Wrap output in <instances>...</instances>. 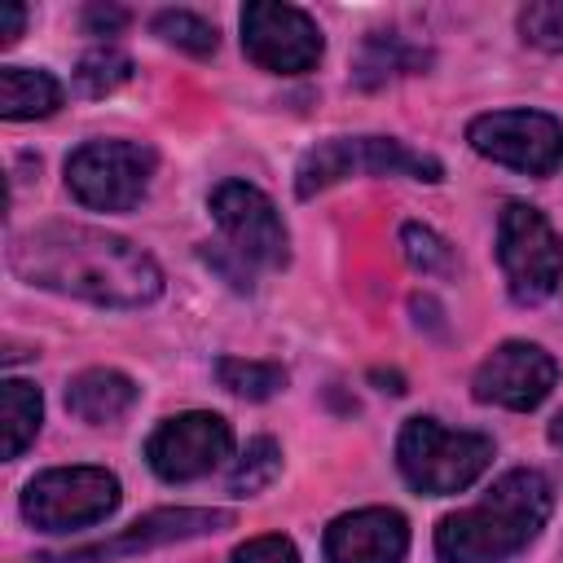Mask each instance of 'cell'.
<instances>
[{"instance_id":"6da1fadb","label":"cell","mask_w":563,"mask_h":563,"mask_svg":"<svg viewBox=\"0 0 563 563\" xmlns=\"http://www.w3.org/2000/svg\"><path fill=\"white\" fill-rule=\"evenodd\" d=\"M9 268L44 290L106 308H141L158 299V264L119 233L92 224H35L9 238Z\"/></svg>"},{"instance_id":"7a4b0ae2","label":"cell","mask_w":563,"mask_h":563,"mask_svg":"<svg viewBox=\"0 0 563 563\" xmlns=\"http://www.w3.org/2000/svg\"><path fill=\"white\" fill-rule=\"evenodd\" d=\"M554 506L541 471H506L475 506L453 510L435 528V554L444 563H506L528 550Z\"/></svg>"},{"instance_id":"3957f363","label":"cell","mask_w":563,"mask_h":563,"mask_svg":"<svg viewBox=\"0 0 563 563\" xmlns=\"http://www.w3.org/2000/svg\"><path fill=\"white\" fill-rule=\"evenodd\" d=\"M493 462V440L479 431H449L435 418H409L396 440V466L409 488L449 497L471 488Z\"/></svg>"},{"instance_id":"277c9868","label":"cell","mask_w":563,"mask_h":563,"mask_svg":"<svg viewBox=\"0 0 563 563\" xmlns=\"http://www.w3.org/2000/svg\"><path fill=\"white\" fill-rule=\"evenodd\" d=\"M347 176H413V180H440L444 167L431 154L409 150L396 136H334L312 145L295 167V194L312 198Z\"/></svg>"},{"instance_id":"5b68a950","label":"cell","mask_w":563,"mask_h":563,"mask_svg":"<svg viewBox=\"0 0 563 563\" xmlns=\"http://www.w3.org/2000/svg\"><path fill=\"white\" fill-rule=\"evenodd\" d=\"M497 260H501V273H506V286H510L515 303H541L559 290L563 242L537 207H528V202H506L501 207Z\"/></svg>"},{"instance_id":"8992f818","label":"cell","mask_w":563,"mask_h":563,"mask_svg":"<svg viewBox=\"0 0 563 563\" xmlns=\"http://www.w3.org/2000/svg\"><path fill=\"white\" fill-rule=\"evenodd\" d=\"M154 176V150L141 141H84L66 158V189L92 211H132Z\"/></svg>"},{"instance_id":"52a82bcc","label":"cell","mask_w":563,"mask_h":563,"mask_svg":"<svg viewBox=\"0 0 563 563\" xmlns=\"http://www.w3.org/2000/svg\"><path fill=\"white\" fill-rule=\"evenodd\" d=\"M114 506H119V479L106 466H53L22 488V515L44 532L101 523Z\"/></svg>"},{"instance_id":"ba28073f","label":"cell","mask_w":563,"mask_h":563,"mask_svg":"<svg viewBox=\"0 0 563 563\" xmlns=\"http://www.w3.org/2000/svg\"><path fill=\"white\" fill-rule=\"evenodd\" d=\"M466 141L475 154L528 172V176H550L563 163V123L545 110H493L471 119Z\"/></svg>"},{"instance_id":"9c48e42d","label":"cell","mask_w":563,"mask_h":563,"mask_svg":"<svg viewBox=\"0 0 563 563\" xmlns=\"http://www.w3.org/2000/svg\"><path fill=\"white\" fill-rule=\"evenodd\" d=\"M211 216L229 242V251L242 264H260V268H282L290 260V238L282 224V211L273 207V198L246 180H220L211 189Z\"/></svg>"},{"instance_id":"30bf717a","label":"cell","mask_w":563,"mask_h":563,"mask_svg":"<svg viewBox=\"0 0 563 563\" xmlns=\"http://www.w3.org/2000/svg\"><path fill=\"white\" fill-rule=\"evenodd\" d=\"M242 53L273 75H303L321 62V31L295 4L255 0L242 9Z\"/></svg>"},{"instance_id":"8fae6325","label":"cell","mask_w":563,"mask_h":563,"mask_svg":"<svg viewBox=\"0 0 563 563\" xmlns=\"http://www.w3.org/2000/svg\"><path fill=\"white\" fill-rule=\"evenodd\" d=\"M229 453H233V431L220 413H207V409L176 413V418L158 422L154 435L145 440V457H150L154 475L167 484L198 479V475L216 471Z\"/></svg>"},{"instance_id":"7c38bea8","label":"cell","mask_w":563,"mask_h":563,"mask_svg":"<svg viewBox=\"0 0 563 563\" xmlns=\"http://www.w3.org/2000/svg\"><path fill=\"white\" fill-rule=\"evenodd\" d=\"M554 378H559V365L541 343L510 339V343L493 347L479 361V369L471 378V391L484 405H501V409L523 413V409H537L554 391Z\"/></svg>"},{"instance_id":"4fadbf2b","label":"cell","mask_w":563,"mask_h":563,"mask_svg":"<svg viewBox=\"0 0 563 563\" xmlns=\"http://www.w3.org/2000/svg\"><path fill=\"white\" fill-rule=\"evenodd\" d=\"M233 528V510H207V506H172V510H154L145 519H136L132 528H123L110 541L97 545H75L62 554H44V563H101V559H119V554H141V550H158L172 541H189V537H207Z\"/></svg>"},{"instance_id":"5bb4252c","label":"cell","mask_w":563,"mask_h":563,"mask_svg":"<svg viewBox=\"0 0 563 563\" xmlns=\"http://www.w3.org/2000/svg\"><path fill=\"white\" fill-rule=\"evenodd\" d=\"M325 563H400L409 550V523L400 510L365 506L352 515H339L325 528Z\"/></svg>"},{"instance_id":"9a60e30c","label":"cell","mask_w":563,"mask_h":563,"mask_svg":"<svg viewBox=\"0 0 563 563\" xmlns=\"http://www.w3.org/2000/svg\"><path fill=\"white\" fill-rule=\"evenodd\" d=\"M136 396H141V387L128 374H119V369H84L66 387V409L75 418L92 422V427H106V422L123 418L136 405Z\"/></svg>"},{"instance_id":"2e32d148","label":"cell","mask_w":563,"mask_h":563,"mask_svg":"<svg viewBox=\"0 0 563 563\" xmlns=\"http://www.w3.org/2000/svg\"><path fill=\"white\" fill-rule=\"evenodd\" d=\"M62 106V84L35 66H0V114L4 119H44Z\"/></svg>"},{"instance_id":"e0dca14e","label":"cell","mask_w":563,"mask_h":563,"mask_svg":"<svg viewBox=\"0 0 563 563\" xmlns=\"http://www.w3.org/2000/svg\"><path fill=\"white\" fill-rule=\"evenodd\" d=\"M0 427H4V457H22V449L40 435V418H44V396L35 383L9 378L0 387Z\"/></svg>"},{"instance_id":"ac0fdd59","label":"cell","mask_w":563,"mask_h":563,"mask_svg":"<svg viewBox=\"0 0 563 563\" xmlns=\"http://www.w3.org/2000/svg\"><path fill=\"white\" fill-rule=\"evenodd\" d=\"M427 66V53L405 44L400 35H369L365 48H361V62H356V84L361 88H378L396 75H413Z\"/></svg>"},{"instance_id":"d6986e66","label":"cell","mask_w":563,"mask_h":563,"mask_svg":"<svg viewBox=\"0 0 563 563\" xmlns=\"http://www.w3.org/2000/svg\"><path fill=\"white\" fill-rule=\"evenodd\" d=\"M216 378L224 391L246 396V400H268L286 387V369L273 361H246V356H220L216 361Z\"/></svg>"},{"instance_id":"ffe728a7","label":"cell","mask_w":563,"mask_h":563,"mask_svg":"<svg viewBox=\"0 0 563 563\" xmlns=\"http://www.w3.org/2000/svg\"><path fill=\"white\" fill-rule=\"evenodd\" d=\"M154 35H158L163 44H172V48L194 53V57H207V53H216V44H220L216 26H211L207 18H198V13H189V9H163V13L154 18Z\"/></svg>"},{"instance_id":"44dd1931","label":"cell","mask_w":563,"mask_h":563,"mask_svg":"<svg viewBox=\"0 0 563 563\" xmlns=\"http://www.w3.org/2000/svg\"><path fill=\"white\" fill-rule=\"evenodd\" d=\"M277 471H282V449H277V440L255 435V440L246 444V453L238 457L233 475H229V493H233V497H251V493L268 488V484L277 479Z\"/></svg>"},{"instance_id":"7402d4cb","label":"cell","mask_w":563,"mask_h":563,"mask_svg":"<svg viewBox=\"0 0 563 563\" xmlns=\"http://www.w3.org/2000/svg\"><path fill=\"white\" fill-rule=\"evenodd\" d=\"M128 79H132V57L119 53V48H110V44L84 53L79 66H75V84H79V92H88V97H106V92H114V88L128 84Z\"/></svg>"},{"instance_id":"603a6c76","label":"cell","mask_w":563,"mask_h":563,"mask_svg":"<svg viewBox=\"0 0 563 563\" xmlns=\"http://www.w3.org/2000/svg\"><path fill=\"white\" fill-rule=\"evenodd\" d=\"M400 251H405V260H409L418 273H449V268H453L449 242H444L435 229H427V224H405V229H400Z\"/></svg>"},{"instance_id":"cb8c5ba5","label":"cell","mask_w":563,"mask_h":563,"mask_svg":"<svg viewBox=\"0 0 563 563\" xmlns=\"http://www.w3.org/2000/svg\"><path fill=\"white\" fill-rule=\"evenodd\" d=\"M519 31L545 53H563V0H537L519 9Z\"/></svg>"},{"instance_id":"d4e9b609","label":"cell","mask_w":563,"mask_h":563,"mask_svg":"<svg viewBox=\"0 0 563 563\" xmlns=\"http://www.w3.org/2000/svg\"><path fill=\"white\" fill-rule=\"evenodd\" d=\"M233 563H299V550L290 537L268 532V537H251L233 550Z\"/></svg>"},{"instance_id":"484cf974","label":"cell","mask_w":563,"mask_h":563,"mask_svg":"<svg viewBox=\"0 0 563 563\" xmlns=\"http://www.w3.org/2000/svg\"><path fill=\"white\" fill-rule=\"evenodd\" d=\"M84 26H88V35H114V31L128 26V13L114 9V4H88L84 9Z\"/></svg>"},{"instance_id":"4316f807","label":"cell","mask_w":563,"mask_h":563,"mask_svg":"<svg viewBox=\"0 0 563 563\" xmlns=\"http://www.w3.org/2000/svg\"><path fill=\"white\" fill-rule=\"evenodd\" d=\"M22 22H26V9L18 0H4L0 4V44H13L22 35Z\"/></svg>"},{"instance_id":"83f0119b","label":"cell","mask_w":563,"mask_h":563,"mask_svg":"<svg viewBox=\"0 0 563 563\" xmlns=\"http://www.w3.org/2000/svg\"><path fill=\"white\" fill-rule=\"evenodd\" d=\"M550 444H559V449H563V413L550 422Z\"/></svg>"}]
</instances>
